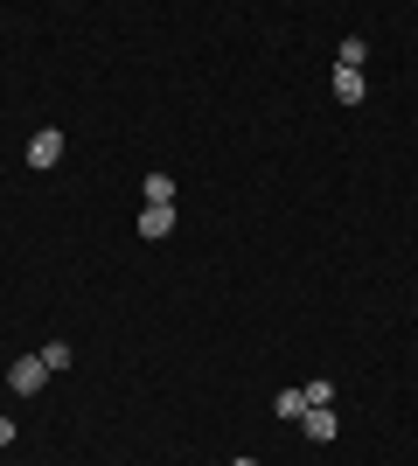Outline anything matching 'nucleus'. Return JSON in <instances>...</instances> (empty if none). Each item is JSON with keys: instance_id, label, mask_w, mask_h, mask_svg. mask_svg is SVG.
I'll return each instance as SVG.
<instances>
[{"instance_id": "3", "label": "nucleus", "mask_w": 418, "mask_h": 466, "mask_svg": "<svg viewBox=\"0 0 418 466\" xmlns=\"http://www.w3.org/2000/svg\"><path fill=\"white\" fill-rule=\"evenodd\" d=\"M139 237H147V244L175 237V209H154V202H147V209H139Z\"/></svg>"}, {"instance_id": "9", "label": "nucleus", "mask_w": 418, "mask_h": 466, "mask_svg": "<svg viewBox=\"0 0 418 466\" xmlns=\"http://www.w3.org/2000/svg\"><path fill=\"white\" fill-rule=\"evenodd\" d=\"M300 390H307V410H328V404H335V383H328V376H314V383H300Z\"/></svg>"}, {"instance_id": "12", "label": "nucleus", "mask_w": 418, "mask_h": 466, "mask_svg": "<svg viewBox=\"0 0 418 466\" xmlns=\"http://www.w3.org/2000/svg\"><path fill=\"white\" fill-rule=\"evenodd\" d=\"M230 466H259V460H251V452H244V460H230Z\"/></svg>"}, {"instance_id": "6", "label": "nucleus", "mask_w": 418, "mask_h": 466, "mask_svg": "<svg viewBox=\"0 0 418 466\" xmlns=\"http://www.w3.org/2000/svg\"><path fill=\"white\" fill-rule=\"evenodd\" d=\"M139 188H147V202H154V209H175V175H147Z\"/></svg>"}, {"instance_id": "2", "label": "nucleus", "mask_w": 418, "mask_h": 466, "mask_svg": "<svg viewBox=\"0 0 418 466\" xmlns=\"http://www.w3.org/2000/svg\"><path fill=\"white\" fill-rule=\"evenodd\" d=\"M56 160H63V133H56V126H42V133L28 139V167H56Z\"/></svg>"}, {"instance_id": "11", "label": "nucleus", "mask_w": 418, "mask_h": 466, "mask_svg": "<svg viewBox=\"0 0 418 466\" xmlns=\"http://www.w3.org/2000/svg\"><path fill=\"white\" fill-rule=\"evenodd\" d=\"M0 446H15V418L7 410H0Z\"/></svg>"}, {"instance_id": "5", "label": "nucleus", "mask_w": 418, "mask_h": 466, "mask_svg": "<svg viewBox=\"0 0 418 466\" xmlns=\"http://www.w3.org/2000/svg\"><path fill=\"white\" fill-rule=\"evenodd\" d=\"M300 431H307L314 446H328V439H335V410H307V418H300Z\"/></svg>"}, {"instance_id": "8", "label": "nucleus", "mask_w": 418, "mask_h": 466, "mask_svg": "<svg viewBox=\"0 0 418 466\" xmlns=\"http://www.w3.org/2000/svg\"><path fill=\"white\" fill-rule=\"evenodd\" d=\"M70 362H77V355H70V341H49V349H42V370H49V376H63Z\"/></svg>"}, {"instance_id": "4", "label": "nucleus", "mask_w": 418, "mask_h": 466, "mask_svg": "<svg viewBox=\"0 0 418 466\" xmlns=\"http://www.w3.org/2000/svg\"><path fill=\"white\" fill-rule=\"evenodd\" d=\"M362 91H370L362 70H335V97H342V105H362Z\"/></svg>"}, {"instance_id": "10", "label": "nucleus", "mask_w": 418, "mask_h": 466, "mask_svg": "<svg viewBox=\"0 0 418 466\" xmlns=\"http://www.w3.org/2000/svg\"><path fill=\"white\" fill-rule=\"evenodd\" d=\"M362 56H370V42L349 35V42H342V63H335V70H362Z\"/></svg>"}, {"instance_id": "1", "label": "nucleus", "mask_w": 418, "mask_h": 466, "mask_svg": "<svg viewBox=\"0 0 418 466\" xmlns=\"http://www.w3.org/2000/svg\"><path fill=\"white\" fill-rule=\"evenodd\" d=\"M42 383H49V370H42V355H21L15 370H7V390H15V397H36Z\"/></svg>"}, {"instance_id": "7", "label": "nucleus", "mask_w": 418, "mask_h": 466, "mask_svg": "<svg viewBox=\"0 0 418 466\" xmlns=\"http://www.w3.org/2000/svg\"><path fill=\"white\" fill-rule=\"evenodd\" d=\"M272 418H307V390H279V397H272Z\"/></svg>"}]
</instances>
